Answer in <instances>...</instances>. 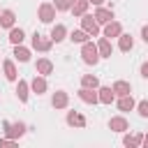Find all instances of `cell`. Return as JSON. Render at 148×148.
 Segmentation results:
<instances>
[{
	"label": "cell",
	"instance_id": "cell-25",
	"mask_svg": "<svg viewBox=\"0 0 148 148\" xmlns=\"http://www.w3.org/2000/svg\"><path fill=\"white\" fill-rule=\"evenodd\" d=\"M88 37H90V35H88L86 30H74V32L69 35V39H72V42H76V44H83V42H88Z\"/></svg>",
	"mask_w": 148,
	"mask_h": 148
},
{
	"label": "cell",
	"instance_id": "cell-16",
	"mask_svg": "<svg viewBox=\"0 0 148 148\" xmlns=\"http://www.w3.org/2000/svg\"><path fill=\"white\" fill-rule=\"evenodd\" d=\"M113 92H116L118 97H123V95H130V92H132V88H130V83H127V81H116V83H113Z\"/></svg>",
	"mask_w": 148,
	"mask_h": 148
},
{
	"label": "cell",
	"instance_id": "cell-14",
	"mask_svg": "<svg viewBox=\"0 0 148 148\" xmlns=\"http://www.w3.org/2000/svg\"><path fill=\"white\" fill-rule=\"evenodd\" d=\"M14 18H16L14 12H12V9H5V12L0 14V25H2V28H12V25H14Z\"/></svg>",
	"mask_w": 148,
	"mask_h": 148
},
{
	"label": "cell",
	"instance_id": "cell-1",
	"mask_svg": "<svg viewBox=\"0 0 148 148\" xmlns=\"http://www.w3.org/2000/svg\"><path fill=\"white\" fill-rule=\"evenodd\" d=\"M81 58H83L86 65H95V62L99 60L97 44H92V42H83V46H81Z\"/></svg>",
	"mask_w": 148,
	"mask_h": 148
},
{
	"label": "cell",
	"instance_id": "cell-34",
	"mask_svg": "<svg viewBox=\"0 0 148 148\" xmlns=\"http://www.w3.org/2000/svg\"><path fill=\"white\" fill-rule=\"evenodd\" d=\"M143 143H146V146H148V134H146V136H143Z\"/></svg>",
	"mask_w": 148,
	"mask_h": 148
},
{
	"label": "cell",
	"instance_id": "cell-7",
	"mask_svg": "<svg viewBox=\"0 0 148 148\" xmlns=\"http://www.w3.org/2000/svg\"><path fill=\"white\" fill-rule=\"evenodd\" d=\"M120 32H123V25L118 23V21H109L106 23V28H104V37H120Z\"/></svg>",
	"mask_w": 148,
	"mask_h": 148
},
{
	"label": "cell",
	"instance_id": "cell-28",
	"mask_svg": "<svg viewBox=\"0 0 148 148\" xmlns=\"http://www.w3.org/2000/svg\"><path fill=\"white\" fill-rule=\"evenodd\" d=\"M16 95H18L21 102L28 99V83H25V81H18V86H16Z\"/></svg>",
	"mask_w": 148,
	"mask_h": 148
},
{
	"label": "cell",
	"instance_id": "cell-6",
	"mask_svg": "<svg viewBox=\"0 0 148 148\" xmlns=\"http://www.w3.org/2000/svg\"><path fill=\"white\" fill-rule=\"evenodd\" d=\"M51 44H53V39H44L39 32L32 35V49H37V51H49Z\"/></svg>",
	"mask_w": 148,
	"mask_h": 148
},
{
	"label": "cell",
	"instance_id": "cell-11",
	"mask_svg": "<svg viewBox=\"0 0 148 148\" xmlns=\"http://www.w3.org/2000/svg\"><path fill=\"white\" fill-rule=\"evenodd\" d=\"M65 35H67V28H65L62 23H56V25H53V30H51V39L58 44V42H62V39H65Z\"/></svg>",
	"mask_w": 148,
	"mask_h": 148
},
{
	"label": "cell",
	"instance_id": "cell-19",
	"mask_svg": "<svg viewBox=\"0 0 148 148\" xmlns=\"http://www.w3.org/2000/svg\"><path fill=\"white\" fill-rule=\"evenodd\" d=\"M118 46H120V51H130L132 46H134V39H132V35H123L120 32V42H118Z\"/></svg>",
	"mask_w": 148,
	"mask_h": 148
},
{
	"label": "cell",
	"instance_id": "cell-26",
	"mask_svg": "<svg viewBox=\"0 0 148 148\" xmlns=\"http://www.w3.org/2000/svg\"><path fill=\"white\" fill-rule=\"evenodd\" d=\"M123 143H125L127 148H136V146H141V143H143V136H141V134H136V136H125V139H123Z\"/></svg>",
	"mask_w": 148,
	"mask_h": 148
},
{
	"label": "cell",
	"instance_id": "cell-21",
	"mask_svg": "<svg viewBox=\"0 0 148 148\" xmlns=\"http://www.w3.org/2000/svg\"><path fill=\"white\" fill-rule=\"evenodd\" d=\"M53 106H56V109H65V106H67V92L58 90V92L53 95Z\"/></svg>",
	"mask_w": 148,
	"mask_h": 148
},
{
	"label": "cell",
	"instance_id": "cell-12",
	"mask_svg": "<svg viewBox=\"0 0 148 148\" xmlns=\"http://www.w3.org/2000/svg\"><path fill=\"white\" fill-rule=\"evenodd\" d=\"M134 106H136V102L132 99V95H123V97L118 99V109H120V111H132Z\"/></svg>",
	"mask_w": 148,
	"mask_h": 148
},
{
	"label": "cell",
	"instance_id": "cell-13",
	"mask_svg": "<svg viewBox=\"0 0 148 148\" xmlns=\"http://www.w3.org/2000/svg\"><path fill=\"white\" fill-rule=\"evenodd\" d=\"M95 18H97V23H109V21L113 18V12H111V9H104V7H99V9L95 12Z\"/></svg>",
	"mask_w": 148,
	"mask_h": 148
},
{
	"label": "cell",
	"instance_id": "cell-9",
	"mask_svg": "<svg viewBox=\"0 0 148 148\" xmlns=\"http://www.w3.org/2000/svg\"><path fill=\"white\" fill-rule=\"evenodd\" d=\"M97 51H99V58H111V42H109V37H102L97 42Z\"/></svg>",
	"mask_w": 148,
	"mask_h": 148
},
{
	"label": "cell",
	"instance_id": "cell-20",
	"mask_svg": "<svg viewBox=\"0 0 148 148\" xmlns=\"http://www.w3.org/2000/svg\"><path fill=\"white\" fill-rule=\"evenodd\" d=\"M2 69H5V76H7L9 81H16V67H14L12 60H5V62H2Z\"/></svg>",
	"mask_w": 148,
	"mask_h": 148
},
{
	"label": "cell",
	"instance_id": "cell-23",
	"mask_svg": "<svg viewBox=\"0 0 148 148\" xmlns=\"http://www.w3.org/2000/svg\"><path fill=\"white\" fill-rule=\"evenodd\" d=\"M14 56H16V60H21V62H28V60H30V51H28L25 46H18V44H16V49H14Z\"/></svg>",
	"mask_w": 148,
	"mask_h": 148
},
{
	"label": "cell",
	"instance_id": "cell-8",
	"mask_svg": "<svg viewBox=\"0 0 148 148\" xmlns=\"http://www.w3.org/2000/svg\"><path fill=\"white\" fill-rule=\"evenodd\" d=\"M35 69H37V74L46 76V74H51V72H53V62H51L49 58H39V60H37V65H35Z\"/></svg>",
	"mask_w": 148,
	"mask_h": 148
},
{
	"label": "cell",
	"instance_id": "cell-5",
	"mask_svg": "<svg viewBox=\"0 0 148 148\" xmlns=\"http://www.w3.org/2000/svg\"><path fill=\"white\" fill-rule=\"evenodd\" d=\"M79 99L86 104H97L99 102V92H95V88H81L79 90Z\"/></svg>",
	"mask_w": 148,
	"mask_h": 148
},
{
	"label": "cell",
	"instance_id": "cell-10",
	"mask_svg": "<svg viewBox=\"0 0 148 148\" xmlns=\"http://www.w3.org/2000/svg\"><path fill=\"white\" fill-rule=\"evenodd\" d=\"M109 127H111L113 132H125L130 125H127V120H125L123 116H116V118H111V120H109Z\"/></svg>",
	"mask_w": 148,
	"mask_h": 148
},
{
	"label": "cell",
	"instance_id": "cell-27",
	"mask_svg": "<svg viewBox=\"0 0 148 148\" xmlns=\"http://www.w3.org/2000/svg\"><path fill=\"white\" fill-rule=\"evenodd\" d=\"M81 86H83V88H97V86H99V81H97V76L86 74V76L81 79Z\"/></svg>",
	"mask_w": 148,
	"mask_h": 148
},
{
	"label": "cell",
	"instance_id": "cell-32",
	"mask_svg": "<svg viewBox=\"0 0 148 148\" xmlns=\"http://www.w3.org/2000/svg\"><path fill=\"white\" fill-rule=\"evenodd\" d=\"M141 76H146V79H148V62H143V65H141Z\"/></svg>",
	"mask_w": 148,
	"mask_h": 148
},
{
	"label": "cell",
	"instance_id": "cell-15",
	"mask_svg": "<svg viewBox=\"0 0 148 148\" xmlns=\"http://www.w3.org/2000/svg\"><path fill=\"white\" fill-rule=\"evenodd\" d=\"M30 86H32V90H35L37 95H42V92H46V79H44L42 74H39V76H35Z\"/></svg>",
	"mask_w": 148,
	"mask_h": 148
},
{
	"label": "cell",
	"instance_id": "cell-17",
	"mask_svg": "<svg viewBox=\"0 0 148 148\" xmlns=\"http://www.w3.org/2000/svg\"><path fill=\"white\" fill-rule=\"evenodd\" d=\"M113 97H116L113 88H99V102H102V104H111Z\"/></svg>",
	"mask_w": 148,
	"mask_h": 148
},
{
	"label": "cell",
	"instance_id": "cell-22",
	"mask_svg": "<svg viewBox=\"0 0 148 148\" xmlns=\"http://www.w3.org/2000/svg\"><path fill=\"white\" fill-rule=\"evenodd\" d=\"M88 5H90L88 0H76V2H74V7H72V14H74V16H83V14H86V9H88Z\"/></svg>",
	"mask_w": 148,
	"mask_h": 148
},
{
	"label": "cell",
	"instance_id": "cell-2",
	"mask_svg": "<svg viewBox=\"0 0 148 148\" xmlns=\"http://www.w3.org/2000/svg\"><path fill=\"white\" fill-rule=\"evenodd\" d=\"M81 28H83L90 37H95V35L99 32V23H97V18L90 16V14H83V16H81Z\"/></svg>",
	"mask_w": 148,
	"mask_h": 148
},
{
	"label": "cell",
	"instance_id": "cell-29",
	"mask_svg": "<svg viewBox=\"0 0 148 148\" xmlns=\"http://www.w3.org/2000/svg\"><path fill=\"white\" fill-rule=\"evenodd\" d=\"M74 2H76V0H53L56 9H60V12H65V9H72V7H74Z\"/></svg>",
	"mask_w": 148,
	"mask_h": 148
},
{
	"label": "cell",
	"instance_id": "cell-3",
	"mask_svg": "<svg viewBox=\"0 0 148 148\" xmlns=\"http://www.w3.org/2000/svg\"><path fill=\"white\" fill-rule=\"evenodd\" d=\"M53 18H56V5H51V2L39 5V21L42 23H51Z\"/></svg>",
	"mask_w": 148,
	"mask_h": 148
},
{
	"label": "cell",
	"instance_id": "cell-24",
	"mask_svg": "<svg viewBox=\"0 0 148 148\" xmlns=\"http://www.w3.org/2000/svg\"><path fill=\"white\" fill-rule=\"evenodd\" d=\"M23 37H25V35H23V30H21V28H12V32H9V42H12L14 46H16V44H21V42H23Z\"/></svg>",
	"mask_w": 148,
	"mask_h": 148
},
{
	"label": "cell",
	"instance_id": "cell-31",
	"mask_svg": "<svg viewBox=\"0 0 148 148\" xmlns=\"http://www.w3.org/2000/svg\"><path fill=\"white\" fill-rule=\"evenodd\" d=\"M141 37H143V42L148 44V25H143V28H141Z\"/></svg>",
	"mask_w": 148,
	"mask_h": 148
},
{
	"label": "cell",
	"instance_id": "cell-30",
	"mask_svg": "<svg viewBox=\"0 0 148 148\" xmlns=\"http://www.w3.org/2000/svg\"><path fill=\"white\" fill-rule=\"evenodd\" d=\"M136 109H139V113H141L143 118H148V99H143V102H139V104H136Z\"/></svg>",
	"mask_w": 148,
	"mask_h": 148
},
{
	"label": "cell",
	"instance_id": "cell-33",
	"mask_svg": "<svg viewBox=\"0 0 148 148\" xmlns=\"http://www.w3.org/2000/svg\"><path fill=\"white\" fill-rule=\"evenodd\" d=\"M88 2H92V5H102L104 0H88Z\"/></svg>",
	"mask_w": 148,
	"mask_h": 148
},
{
	"label": "cell",
	"instance_id": "cell-18",
	"mask_svg": "<svg viewBox=\"0 0 148 148\" xmlns=\"http://www.w3.org/2000/svg\"><path fill=\"white\" fill-rule=\"evenodd\" d=\"M67 123H69V125H76V127H86V118L79 116L76 111H69V113H67Z\"/></svg>",
	"mask_w": 148,
	"mask_h": 148
},
{
	"label": "cell",
	"instance_id": "cell-4",
	"mask_svg": "<svg viewBox=\"0 0 148 148\" xmlns=\"http://www.w3.org/2000/svg\"><path fill=\"white\" fill-rule=\"evenodd\" d=\"M2 127H5V134L9 139H18L25 132V125L23 123H2Z\"/></svg>",
	"mask_w": 148,
	"mask_h": 148
}]
</instances>
